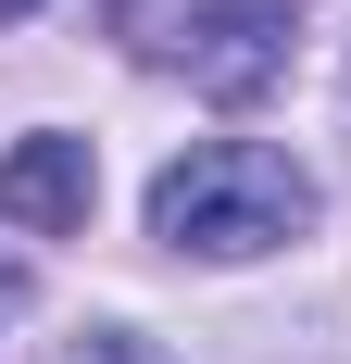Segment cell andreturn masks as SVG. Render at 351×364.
<instances>
[{
	"instance_id": "obj_1",
	"label": "cell",
	"mask_w": 351,
	"mask_h": 364,
	"mask_svg": "<svg viewBox=\"0 0 351 364\" xmlns=\"http://www.w3.org/2000/svg\"><path fill=\"white\" fill-rule=\"evenodd\" d=\"M314 226V176L264 139H201L151 176V239L163 252H201V264H239V252H276Z\"/></svg>"
},
{
	"instance_id": "obj_4",
	"label": "cell",
	"mask_w": 351,
	"mask_h": 364,
	"mask_svg": "<svg viewBox=\"0 0 351 364\" xmlns=\"http://www.w3.org/2000/svg\"><path fill=\"white\" fill-rule=\"evenodd\" d=\"M26 13H38V0H0V26H26Z\"/></svg>"
},
{
	"instance_id": "obj_3",
	"label": "cell",
	"mask_w": 351,
	"mask_h": 364,
	"mask_svg": "<svg viewBox=\"0 0 351 364\" xmlns=\"http://www.w3.org/2000/svg\"><path fill=\"white\" fill-rule=\"evenodd\" d=\"M88 201H101L88 139H13V151H0V226L63 239V226H88Z\"/></svg>"
},
{
	"instance_id": "obj_2",
	"label": "cell",
	"mask_w": 351,
	"mask_h": 364,
	"mask_svg": "<svg viewBox=\"0 0 351 364\" xmlns=\"http://www.w3.org/2000/svg\"><path fill=\"white\" fill-rule=\"evenodd\" d=\"M126 38L151 63H176L188 88H213V101H264L301 50V0H139Z\"/></svg>"
}]
</instances>
